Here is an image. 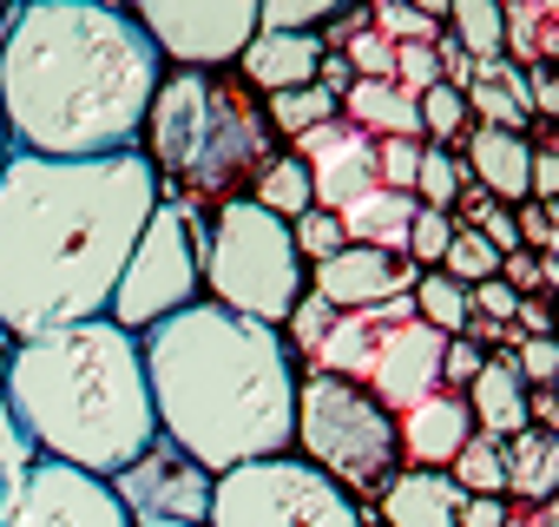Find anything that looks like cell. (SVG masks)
Instances as JSON below:
<instances>
[{
    "instance_id": "58",
    "label": "cell",
    "mask_w": 559,
    "mask_h": 527,
    "mask_svg": "<svg viewBox=\"0 0 559 527\" xmlns=\"http://www.w3.org/2000/svg\"><path fill=\"white\" fill-rule=\"evenodd\" d=\"M552 337H559V317H552Z\"/></svg>"
},
{
    "instance_id": "25",
    "label": "cell",
    "mask_w": 559,
    "mask_h": 527,
    "mask_svg": "<svg viewBox=\"0 0 559 527\" xmlns=\"http://www.w3.org/2000/svg\"><path fill=\"white\" fill-rule=\"evenodd\" d=\"M257 204L263 211H276V218H304V211H317V191H310V165L304 159H270L263 172H257Z\"/></svg>"
},
{
    "instance_id": "14",
    "label": "cell",
    "mask_w": 559,
    "mask_h": 527,
    "mask_svg": "<svg viewBox=\"0 0 559 527\" xmlns=\"http://www.w3.org/2000/svg\"><path fill=\"white\" fill-rule=\"evenodd\" d=\"M297 159L310 165V191H317V211H343L349 198H362L376 185V139L362 126H349L343 113L297 132Z\"/></svg>"
},
{
    "instance_id": "47",
    "label": "cell",
    "mask_w": 559,
    "mask_h": 527,
    "mask_svg": "<svg viewBox=\"0 0 559 527\" xmlns=\"http://www.w3.org/2000/svg\"><path fill=\"white\" fill-rule=\"evenodd\" d=\"M507 494H467L461 501V527H507Z\"/></svg>"
},
{
    "instance_id": "4",
    "label": "cell",
    "mask_w": 559,
    "mask_h": 527,
    "mask_svg": "<svg viewBox=\"0 0 559 527\" xmlns=\"http://www.w3.org/2000/svg\"><path fill=\"white\" fill-rule=\"evenodd\" d=\"M0 396L34 455L86 468L99 481H112L158 442L139 337L112 317H86L14 343L8 370H0Z\"/></svg>"
},
{
    "instance_id": "36",
    "label": "cell",
    "mask_w": 559,
    "mask_h": 527,
    "mask_svg": "<svg viewBox=\"0 0 559 527\" xmlns=\"http://www.w3.org/2000/svg\"><path fill=\"white\" fill-rule=\"evenodd\" d=\"M290 237H297V257H310V264H323V257H336V250L349 244L336 211H304V218H290Z\"/></svg>"
},
{
    "instance_id": "28",
    "label": "cell",
    "mask_w": 559,
    "mask_h": 527,
    "mask_svg": "<svg viewBox=\"0 0 559 527\" xmlns=\"http://www.w3.org/2000/svg\"><path fill=\"white\" fill-rule=\"evenodd\" d=\"M448 468H454L461 494H507V455H500V442L480 435V429L461 442V455H454Z\"/></svg>"
},
{
    "instance_id": "59",
    "label": "cell",
    "mask_w": 559,
    "mask_h": 527,
    "mask_svg": "<svg viewBox=\"0 0 559 527\" xmlns=\"http://www.w3.org/2000/svg\"><path fill=\"white\" fill-rule=\"evenodd\" d=\"M0 14H8V0H0Z\"/></svg>"
},
{
    "instance_id": "43",
    "label": "cell",
    "mask_w": 559,
    "mask_h": 527,
    "mask_svg": "<svg viewBox=\"0 0 559 527\" xmlns=\"http://www.w3.org/2000/svg\"><path fill=\"white\" fill-rule=\"evenodd\" d=\"M480 350L467 343V337H448V350H441V389H454V396H467V383L480 376Z\"/></svg>"
},
{
    "instance_id": "34",
    "label": "cell",
    "mask_w": 559,
    "mask_h": 527,
    "mask_svg": "<svg viewBox=\"0 0 559 527\" xmlns=\"http://www.w3.org/2000/svg\"><path fill=\"white\" fill-rule=\"evenodd\" d=\"M461 165H454V152H441V145H421V172H415V198L421 204H435V211H448L454 198H461Z\"/></svg>"
},
{
    "instance_id": "57",
    "label": "cell",
    "mask_w": 559,
    "mask_h": 527,
    "mask_svg": "<svg viewBox=\"0 0 559 527\" xmlns=\"http://www.w3.org/2000/svg\"><path fill=\"white\" fill-rule=\"evenodd\" d=\"M93 8H126V0H93Z\"/></svg>"
},
{
    "instance_id": "44",
    "label": "cell",
    "mask_w": 559,
    "mask_h": 527,
    "mask_svg": "<svg viewBox=\"0 0 559 527\" xmlns=\"http://www.w3.org/2000/svg\"><path fill=\"white\" fill-rule=\"evenodd\" d=\"M520 383H559V337H520Z\"/></svg>"
},
{
    "instance_id": "31",
    "label": "cell",
    "mask_w": 559,
    "mask_h": 527,
    "mask_svg": "<svg viewBox=\"0 0 559 527\" xmlns=\"http://www.w3.org/2000/svg\"><path fill=\"white\" fill-rule=\"evenodd\" d=\"M349 0H263L257 8V27L263 34H317L323 21H336Z\"/></svg>"
},
{
    "instance_id": "19",
    "label": "cell",
    "mask_w": 559,
    "mask_h": 527,
    "mask_svg": "<svg viewBox=\"0 0 559 527\" xmlns=\"http://www.w3.org/2000/svg\"><path fill=\"white\" fill-rule=\"evenodd\" d=\"M421 198L415 191H389V185H369L362 198H349L336 218H343V237L349 244H376V250H395L408 257V224H415Z\"/></svg>"
},
{
    "instance_id": "7",
    "label": "cell",
    "mask_w": 559,
    "mask_h": 527,
    "mask_svg": "<svg viewBox=\"0 0 559 527\" xmlns=\"http://www.w3.org/2000/svg\"><path fill=\"white\" fill-rule=\"evenodd\" d=\"M297 448L310 468H323L349 494H382L402 461L395 415L362 383H343L323 370H310V383H297Z\"/></svg>"
},
{
    "instance_id": "35",
    "label": "cell",
    "mask_w": 559,
    "mask_h": 527,
    "mask_svg": "<svg viewBox=\"0 0 559 527\" xmlns=\"http://www.w3.org/2000/svg\"><path fill=\"white\" fill-rule=\"evenodd\" d=\"M395 86L402 93H428V86H441V40H408V47H395Z\"/></svg>"
},
{
    "instance_id": "30",
    "label": "cell",
    "mask_w": 559,
    "mask_h": 527,
    "mask_svg": "<svg viewBox=\"0 0 559 527\" xmlns=\"http://www.w3.org/2000/svg\"><path fill=\"white\" fill-rule=\"evenodd\" d=\"M441 271L454 278V284H487V278H500V250L474 231V224H454V237H448V250H441Z\"/></svg>"
},
{
    "instance_id": "38",
    "label": "cell",
    "mask_w": 559,
    "mask_h": 527,
    "mask_svg": "<svg viewBox=\"0 0 559 527\" xmlns=\"http://www.w3.org/2000/svg\"><path fill=\"white\" fill-rule=\"evenodd\" d=\"M415 172H421V139H376V185L415 191Z\"/></svg>"
},
{
    "instance_id": "11",
    "label": "cell",
    "mask_w": 559,
    "mask_h": 527,
    "mask_svg": "<svg viewBox=\"0 0 559 527\" xmlns=\"http://www.w3.org/2000/svg\"><path fill=\"white\" fill-rule=\"evenodd\" d=\"M0 527H139V520L126 514L112 481L34 455L21 481L0 488Z\"/></svg>"
},
{
    "instance_id": "32",
    "label": "cell",
    "mask_w": 559,
    "mask_h": 527,
    "mask_svg": "<svg viewBox=\"0 0 559 527\" xmlns=\"http://www.w3.org/2000/svg\"><path fill=\"white\" fill-rule=\"evenodd\" d=\"M461 99L480 113V126H500V132H520V126H526V113H533L520 93H507L500 80H480V73H467V93H461Z\"/></svg>"
},
{
    "instance_id": "48",
    "label": "cell",
    "mask_w": 559,
    "mask_h": 527,
    "mask_svg": "<svg viewBox=\"0 0 559 527\" xmlns=\"http://www.w3.org/2000/svg\"><path fill=\"white\" fill-rule=\"evenodd\" d=\"M533 198H546V204H559V145H546V152H533Z\"/></svg>"
},
{
    "instance_id": "12",
    "label": "cell",
    "mask_w": 559,
    "mask_h": 527,
    "mask_svg": "<svg viewBox=\"0 0 559 527\" xmlns=\"http://www.w3.org/2000/svg\"><path fill=\"white\" fill-rule=\"evenodd\" d=\"M369 317H376V350H369V376L362 383H369V396L389 415H402V409H415L421 396L441 389V350H448V337L415 317V297L369 304Z\"/></svg>"
},
{
    "instance_id": "45",
    "label": "cell",
    "mask_w": 559,
    "mask_h": 527,
    "mask_svg": "<svg viewBox=\"0 0 559 527\" xmlns=\"http://www.w3.org/2000/svg\"><path fill=\"white\" fill-rule=\"evenodd\" d=\"M520 244L533 250H546V257H559V211L552 204H520Z\"/></svg>"
},
{
    "instance_id": "37",
    "label": "cell",
    "mask_w": 559,
    "mask_h": 527,
    "mask_svg": "<svg viewBox=\"0 0 559 527\" xmlns=\"http://www.w3.org/2000/svg\"><path fill=\"white\" fill-rule=\"evenodd\" d=\"M415 106H421V139H428V132H435V139H454V132L467 126V99H461V86H448V80L428 86Z\"/></svg>"
},
{
    "instance_id": "18",
    "label": "cell",
    "mask_w": 559,
    "mask_h": 527,
    "mask_svg": "<svg viewBox=\"0 0 559 527\" xmlns=\"http://www.w3.org/2000/svg\"><path fill=\"white\" fill-rule=\"evenodd\" d=\"M323 34H263L257 27V40L237 54L243 60V80L250 86H263V93H290V86H310L317 73H323Z\"/></svg>"
},
{
    "instance_id": "13",
    "label": "cell",
    "mask_w": 559,
    "mask_h": 527,
    "mask_svg": "<svg viewBox=\"0 0 559 527\" xmlns=\"http://www.w3.org/2000/svg\"><path fill=\"white\" fill-rule=\"evenodd\" d=\"M112 494L126 501L132 520H191V527H204V514H211V475L171 442H152L132 468H119Z\"/></svg>"
},
{
    "instance_id": "55",
    "label": "cell",
    "mask_w": 559,
    "mask_h": 527,
    "mask_svg": "<svg viewBox=\"0 0 559 527\" xmlns=\"http://www.w3.org/2000/svg\"><path fill=\"white\" fill-rule=\"evenodd\" d=\"M139 527H191V520H139Z\"/></svg>"
},
{
    "instance_id": "20",
    "label": "cell",
    "mask_w": 559,
    "mask_h": 527,
    "mask_svg": "<svg viewBox=\"0 0 559 527\" xmlns=\"http://www.w3.org/2000/svg\"><path fill=\"white\" fill-rule=\"evenodd\" d=\"M467 165L480 178L487 198H533V145L520 132H500V126H474L467 139Z\"/></svg>"
},
{
    "instance_id": "50",
    "label": "cell",
    "mask_w": 559,
    "mask_h": 527,
    "mask_svg": "<svg viewBox=\"0 0 559 527\" xmlns=\"http://www.w3.org/2000/svg\"><path fill=\"white\" fill-rule=\"evenodd\" d=\"M526 422H539L546 435H559V396H526Z\"/></svg>"
},
{
    "instance_id": "49",
    "label": "cell",
    "mask_w": 559,
    "mask_h": 527,
    "mask_svg": "<svg viewBox=\"0 0 559 527\" xmlns=\"http://www.w3.org/2000/svg\"><path fill=\"white\" fill-rule=\"evenodd\" d=\"M520 324H526V337H552V317H546V304L539 297H520V311H513Z\"/></svg>"
},
{
    "instance_id": "1",
    "label": "cell",
    "mask_w": 559,
    "mask_h": 527,
    "mask_svg": "<svg viewBox=\"0 0 559 527\" xmlns=\"http://www.w3.org/2000/svg\"><path fill=\"white\" fill-rule=\"evenodd\" d=\"M165 198L152 159H40L14 152L0 165V330L47 337L106 317L126 257Z\"/></svg>"
},
{
    "instance_id": "6",
    "label": "cell",
    "mask_w": 559,
    "mask_h": 527,
    "mask_svg": "<svg viewBox=\"0 0 559 527\" xmlns=\"http://www.w3.org/2000/svg\"><path fill=\"white\" fill-rule=\"evenodd\" d=\"M198 278L211 284V304L257 317V324H276V330H284V317L297 311V297L310 284L290 224L276 211H263L257 198H230L217 211V224L198 244Z\"/></svg>"
},
{
    "instance_id": "16",
    "label": "cell",
    "mask_w": 559,
    "mask_h": 527,
    "mask_svg": "<svg viewBox=\"0 0 559 527\" xmlns=\"http://www.w3.org/2000/svg\"><path fill=\"white\" fill-rule=\"evenodd\" d=\"M467 435H474V409L454 389H435V396H421L415 409L395 415V442H402L408 468H448Z\"/></svg>"
},
{
    "instance_id": "51",
    "label": "cell",
    "mask_w": 559,
    "mask_h": 527,
    "mask_svg": "<svg viewBox=\"0 0 559 527\" xmlns=\"http://www.w3.org/2000/svg\"><path fill=\"white\" fill-rule=\"evenodd\" d=\"M533 106L559 119V73H539V80H533Z\"/></svg>"
},
{
    "instance_id": "29",
    "label": "cell",
    "mask_w": 559,
    "mask_h": 527,
    "mask_svg": "<svg viewBox=\"0 0 559 527\" xmlns=\"http://www.w3.org/2000/svg\"><path fill=\"white\" fill-rule=\"evenodd\" d=\"M507 40L526 60H559V14L539 0H507Z\"/></svg>"
},
{
    "instance_id": "53",
    "label": "cell",
    "mask_w": 559,
    "mask_h": 527,
    "mask_svg": "<svg viewBox=\"0 0 559 527\" xmlns=\"http://www.w3.org/2000/svg\"><path fill=\"white\" fill-rule=\"evenodd\" d=\"M539 527H559V494H552V501H539Z\"/></svg>"
},
{
    "instance_id": "54",
    "label": "cell",
    "mask_w": 559,
    "mask_h": 527,
    "mask_svg": "<svg viewBox=\"0 0 559 527\" xmlns=\"http://www.w3.org/2000/svg\"><path fill=\"white\" fill-rule=\"evenodd\" d=\"M14 159V139H8V119H0V165H8Z\"/></svg>"
},
{
    "instance_id": "39",
    "label": "cell",
    "mask_w": 559,
    "mask_h": 527,
    "mask_svg": "<svg viewBox=\"0 0 559 527\" xmlns=\"http://www.w3.org/2000/svg\"><path fill=\"white\" fill-rule=\"evenodd\" d=\"M376 34H382L389 47H408V40H435V34H441V21L415 14L408 0H376Z\"/></svg>"
},
{
    "instance_id": "24",
    "label": "cell",
    "mask_w": 559,
    "mask_h": 527,
    "mask_svg": "<svg viewBox=\"0 0 559 527\" xmlns=\"http://www.w3.org/2000/svg\"><path fill=\"white\" fill-rule=\"evenodd\" d=\"M408 297H415V317H421L428 330H441V337H467V324H474V297H467V284H454L448 271H421Z\"/></svg>"
},
{
    "instance_id": "21",
    "label": "cell",
    "mask_w": 559,
    "mask_h": 527,
    "mask_svg": "<svg viewBox=\"0 0 559 527\" xmlns=\"http://www.w3.org/2000/svg\"><path fill=\"white\" fill-rule=\"evenodd\" d=\"M467 409H474V429L493 435V442L533 429V422H526V383H520V363H513V356H487L480 376L467 383Z\"/></svg>"
},
{
    "instance_id": "22",
    "label": "cell",
    "mask_w": 559,
    "mask_h": 527,
    "mask_svg": "<svg viewBox=\"0 0 559 527\" xmlns=\"http://www.w3.org/2000/svg\"><path fill=\"white\" fill-rule=\"evenodd\" d=\"M343 119L362 126L369 139H421V106L395 80H349L343 86Z\"/></svg>"
},
{
    "instance_id": "33",
    "label": "cell",
    "mask_w": 559,
    "mask_h": 527,
    "mask_svg": "<svg viewBox=\"0 0 559 527\" xmlns=\"http://www.w3.org/2000/svg\"><path fill=\"white\" fill-rule=\"evenodd\" d=\"M336 317H343L336 304H323L317 291H304V297H297V311L284 317V343H290V350H304V356H317V350H323V337L336 330Z\"/></svg>"
},
{
    "instance_id": "26",
    "label": "cell",
    "mask_w": 559,
    "mask_h": 527,
    "mask_svg": "<svg viewBox=\"0 0 559 527\" xmlns=\"http://www.w3.org/2000/svg\"><path fill=\"white\" fill-rule=\"evenodd\" d=\"M448 21L461 34V54L493 60L507 47V0H448Z\"/></svg>"
},
{
    "instance_id": "52",
    "label": "cell",
    "mask_w": 559,
    "mask_h": 527,
    "mask_svg": "<svg viewBox=\"0 0 559 527\" xmlns=\"http://www.w3.org/2000/svg\"><path fill=\"white\" fill-rule=\"evenodd\" d=\"M415 14H428V21H448V0H408Z\"/></svg>"
},
{
    "instance_id": "23",
    "label": "cell",
    "mask_w": 559,
    "mask_h": 527,
    "mask_svg": "<svg viewBox=\"0 0 559 527\" xmlns=\"http://www.w3.org/2000/svg\"><path fill=\"white\" fill-rule=\"evenodd\" d=\"M500 455H507V494H520V501H533V507L559 494V435L520 429V435L500 442Z\"/></svg>"
},
{
    "instance_id": "3",
    "label": "cell",
    "mask_w": 559,
    "mask_h": 527,
    "mask_svg": "<svg viewBox=\"0 0 559 527\" xmlns=\"http://www.w3.org/2000/svg\"><path fill=\"white\" fill-rule=\"evenodd\" d=\"M158 435L204 475L297 448V356L276 324L185 304L139 343Z\"/></svg>"
},
{
    "instance_id": "15",
    "label": "cell",
    "mask_w": 559,
    "mask_h": 527,
    "mask_svg": "<svg viewBox=\"0 0 559 527\" xmlns=\"http://www.w3.org/2000/svg\"><path fill=\"white\" fill-rule=\"evenodd\" d=\"M415 264L395 257V250H376V244H343L336 257L317 264V297L336 304V311H369V304H389V297H408L415 291Z\"/></svg>"
},
{
    "instance_id": "8",
    "label": "cell",
    "mask_w": 559,
    "mask_h": 527,
    "mask_svg": "<svg viewBox=\"0 0 559 527\" xmlns=\"http://www.w3.org/2000/svg\"><path fill=\"white\" fill-rule=\"evenodd\" d=\"M204 527H369V514L304 455H263L211 475Z\"/></svg>"
},
{
    "instance_id": "5",
    "label": "cell",
    "mask_w": 559,
    "mask_h": 527,
    "mask_svg": "<svg viewBox=\"0 0 559 527\" xmlns=\"http://www.w3.org/2000/svg\"><path fill=\"white\" fill-rule=\"evenodd\" d=\"M152 172L158 185L178 178L185 191H230L237 178H257L270 165V119L224 80L211 73H178L158 80L152 93Z\"/></svg>"
},
{
    "instance_id": "2",
    "label": "cell",
    "mask_w": 559,
    "mask_h": 527,
    "mask_svg": "<svg viewBox=\"0 0 559 527\" xmlns=\"http://www.w3.org/2000/svg\"><path fill=\"white\" fill-rule=\"evenodd\" d=\"M158 67V47L126 8L27 0L0 34V119H8L14 152H132L165 80Z\"/></svg>"
},
{
    "instance_id": "27",
    "label": "cell",
    "mask_w": 559,
    "mask_h": 527,
    "mask_svg": "<svg viewBox=\"0 0 559 527\" xmlns=\"http://www.w3.org/2000/svg\"><path fill=\"white\" fill-rule=\"evenodd\" d=\"M343 113V99L323 86V80H310V86H290V93H270V106H263V119L276 126V132H310V126H323V119H336Z\"/></svg>"
},
{
    "instance_id": "46",
    "label": "cell",
    "mask_w": 559,
    "mask_h": 527,
    "mask_svg": "<svg viewBox=\"0 0 559 527\" xmlns=\"http://www.w3.org/2000/svg\"><path fill=\"white\" fill-rule=\"evenodd\" d=\"M467 297H474V317H487V324H507V317L520 311V291H513L507 278H487V284H474Z\"/></svg>"
},
{
    "instance_id": "42",
    "label": "cell",
    "mask_w": 559,
    "mask_h": 527,
    "mask_svg": "<svg viewBox=\"0 0 559 527\" xmlns=\"http://www.w3.org/2000/svg\"><path fill=\"white\" fill-rule=\"evenodd\" d=\"M27 468H34V442L21 435V422H14V409H8V396H0V488L21 481Z\"/></svg>"
},
{
    "instance_id": "10",
    "label": "cell",
    "mask_w": 559,
    "mask_h": 527,
    "mask_svg": "<svg viewBox=\"0 0 559 527\" xmlns=\"http://www.w3.org/2000/svg\"><path fill=\"white\" fill-rule=\"evenodd\" d=\"M158 60H178L191 73H211L237 60L257 40V8L263 0H126Z\"/></svg>"
},
{
    "instance_id": "56",
    "label": "cell",
    "mask_w": 559,
    "mask_h": 527,
    "mask_svg": "<svg viewBox=\"0 0 559 527\" xmlns=\"http://www.w3.org/2000/svg\"><path fill=\"white\" fill-rule=\"evenodd\" d=\"M507 527H539V514H533V520H507Z\"/></svg>"
},
{
    "instance_id": "40",
    "label": "cell",
    "mask_w": 559,
    "mask_h": 527,
    "mask_svg": "<svg viewBox=\"0 0 559 527\" xmlns=\"http://www.w3.org/2000/svg\"><path fill=\"white\" fill-rule=\"evenodd\" d=\"M448 237H454V218H448V211H435V204H421V211H415V224H408V264H415V271H421V264H441Z\"/></svg>"
},
{
    "instance_id": "41",
    "label": "cell",
    "mask_w": 559,
    "mask_h": 527,
    "mask_svg": "<svg viewBox=\"0 0 559 527\" xmlns=\"http://www.w3.org/2000/svg\"><path fill=\"white\" fill-rule=\"evenodd\" d=\"M349 73L356 80H395V47L376 27H356L349 34Z\"/></svg>"
},
{
    "instance_id": "17",
    "label": "cell",
    "mask_w": 559,
    "mask_h": 527,
    "mask_svg": "<svg viewBox=\"0 0 559 527\" xmlns=\"http://www.w3.org/2000/svg\"><path fill=\"white\" fill-rule=\"evenodd\" d=\"M461 481L441 468H395L382 488V527H461Z\"/></svg>"
},
{
    "instance_id": "9",
    "label": "cell",
    "mask_w": 559,
    "mask_h": 527,
    "mask_svg": "<svg viewBox=\"0 0 559 527\" xmlns=\"http://www.w3.org/2000/svg\"><path fill=\"white\" fill-rule=\"evenodd\" d=\"M198 244H204V231L191 224V204L185 198H158L145 231H139V244H132V257H126V271H119V284H112L106 317L139 337L158 317L198 304Z\"/></svg>"
}]
</instances>
